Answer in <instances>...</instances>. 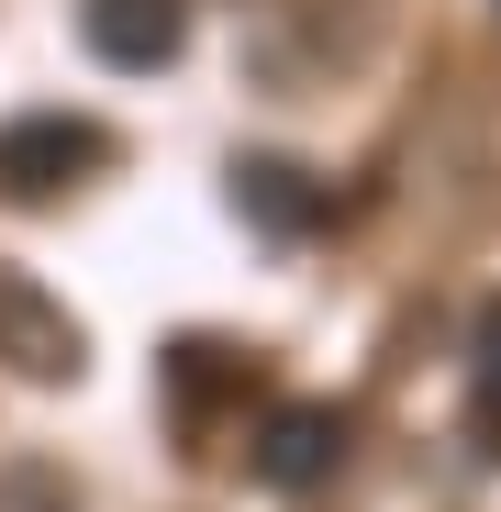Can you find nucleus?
<instances>
[{"label": "nucleus", "mask_w": 501, "mask_h": 512, "mask_svg": "<svg viewBox=\"0 0 501 512\" xmlns=\"http://www.w3.org/2000/svg\"><path fill=\"white\" fill-rule=\"evenodd\" d=\"M78 34H90L101 67H167L190 45V0H78Z\"/></svg>", "instance_id": "3"}, {"label": "nucleus", "mask_w": 501, "mask_h": 512, "mask_svg": "<svg viewBox=\"0 0 501 512\" xmlns=\"http://www.w3.org/2000/svg\"><path fill=\"white\" fill-rule=\"evenodd\" d=\"M245 468H257V490H323L334 468H346V412L334 401H279L257 423V446H245Z\"/></svg>", "instance_id": "2"}, {"label": "nucleus", "mask_w": 501, "mask_h": 512, "mask_svg": "<svg viewBox=\"0 0 501 512\" xmlns=\"http://www.w3.org/2000/svg\"><path fill=\"white\" fill-rule=\"evenodd\" d=\"M101 156H112V134L90 112H23V123H0V201H56Z\"/></svg>", "instance_id": "1"}, {"label": "nucleus", "mask_w": 501, "mask_h": 512, "mask_svg": "<svg viewBox=\"0 0 501 512\" xmlns=\"http://www.w3.org/2000/svg\"><path fill=\"white\" fill-rule=\"evenodd\" d=\"M468 401L501 435V301H479V323H468Z\"/></svg>", "instance_id": "6"}, {"label": "nucleus", "mask_w": 501, "mask_h": 512, "mask_svg": "<svg viewBox=\"0 0 501 512\" xmlns=\"http://www.w3.org/2000/svg\"><path fill=\"white\" fill-rule=\"evenodd\" d=\"M234 212L268 223V234H312L323 223V190H312V167H290V156H245L234 167Z\"/></svg>", "instance_id": "4"}, {"label": "nucleus", "mask_w": 501, "mask_h": 512, "mask_svg": "<svg viewBox=\"0 0 501 512\" xmlns=\"http://www.w3.org/2000/svg\"><path fill=\"white\" fill-rule=\"evenodd\" d=\"M0 512H78L56 468H0Z\"/></svg>", "instance_id": "8"}, {"label": "nucleus", "mask_w": 501, "mask_h": 512, "mask_svg": "<svg viewBox=\"0 0 501 512\" xmlns=\"http://www.w3.org/2000/svg\"><path fill=\"white\" fill-rule=\"evenodd\" d=\"M167 379H179V401H190V412H201V401H212V390H234V379H245V368H234V357H223V346H201V334H190V346H167Z\"/></svg>", "instance_id": "7"}, {"label": "nucleus", "mask_w": 501, "mask_h": 512, "mask_svg": "<svg viewBox=\"0 0 501 512\" xmlns=\"http://www.w3.org/2000/svg\"><path fill=\"white\" fill-rule=\"evenodd\" d=\"M0 334H12V357H23L34 379H78V323H67V312H45V290L0 279Z\"/></svg>", "instance_id": "5"}]
</instances>
